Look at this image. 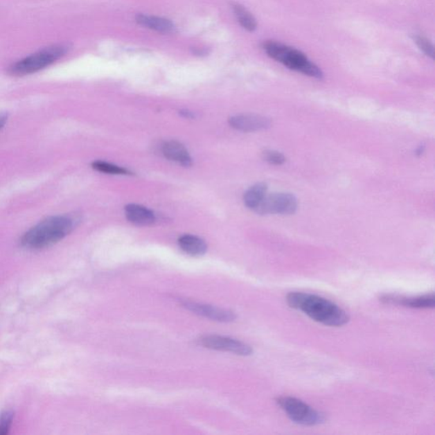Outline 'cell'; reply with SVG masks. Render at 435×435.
I'll return each instance as SVG.
<instances>
[{
  "label": "cell",
  "mask_w": 435,
  "mask_h": 435,
  "mask_svg": "<svg viewBox=\"0 0 435 435\" xmlns=\"http://www.w3.org/2000/svg\"><path fill=\"white\" fill-rule=\"evenodd\" d=\"M414 40L420 50H421L423 53L429 56L431 58L434 57V52L433 44L431 43L427 37L423 36H416L414 37Z\"/></svg>",
  "instance_id": "cell-18"
},
{
  "label": "cell",
  "mask_w": 435,
  "mask_h": 435,
  "mask_svg": "<svg viewBox=\"0 0 435 435\" xmlns=\"http://www.w3.org/2000/svg\"><path fill=\"white\" fill-rule=\"evenodd\" d=\"M425 151V146H420L419 149L417 151L418 155H421L422 153Z\"/></svg>",
  "instance_id": "cell-23"
},
{
  "label": "cell",
  "mask_w": 435,
  "mask_h": 435,
  "mask_svg": "<svg viewBox=\"0 0 435 435\" xmlns=\"http://www.w3.org/2000/svg\"><path fill=\"white\" fill-rule=\"evenodd\" d=\"M125 215L131 223L137 226H151L156 221L154 213L143 206L129 204L125 207Z\"/></svg>",
  "instance_id": "cell-12"
},
{
  "label": "cell",
  "mask_w": 435,
  "mask_h": 435,
  "mask_svg": "<svg viewBox=\"0 0 435 435\" xmlns=\"http://www.w3.org/2000/svg\"><path fill=\"white\" fill-rule=\"evenodd\" d=\"M66 51L67 47L63 44L44 48L13 64L10 66L8 73L17 77L35 73L58 61Z\"/></svg>",
  "instance_id": "cell-4"
},
{
  "label": "cell",
  "mask_w": 435,
  "mask_h": 435,
  "mask_svg": "<svg viewBox=\"0 0 435 435\" xmlns=\"http://www.w3.org/2000/svg\"><path fill=\"white\" fill-rule=\"evenodd\" d=\"M298 208V201L290 193H276L266 195L263 201L254 210L258 215H290Z\"/></svg>",
  "instance_id": "cell-6"
},
{
  "label": "cell",
  "mask_w": 435,
  "mask_h": 435,
  "mask_svg": "<svg viewBox=\"0 0 435 435\" xmlns=\"http://www.w3.org/2000/svg\"><path fill=\"white\" fill-rule=\"evenodd\" d=\"M6 117H0V130L6 125Z\"/></svg>",
  "instance_id": "cell-22"
},
{
  "label": "cell",
  "mask_w": 435,
  "mask_h": 435,
  "mask_svg": "<svg viewBox=\"0 0 435 435\" xmlns=\"http://www.w3.org/2000/svg\"><path fill=\"white\" fill-rule=\"evenodd\" d=\"M199 344L210 350L231 352L238 355H250L253 353L252 348L241 341L231 337L209 335L201 337Z\"/></svg>",
  "instance_id": "cell-7"
},
{
  "label": "cell",
  "mask_w": 435,
  "mask_h": 435,
  "mask_svg": "<svg viewBox=\"0 0 435 435\" xmlns=\"http://www.w3.org/2000/svg\"><path fill=\"white\" fill-rule=\"evenodd\" d=\"M263 159L266 162L273 165H281L286 162V157L281 152L268 150L263 153Z\"/></svg>",
  "instance_id": "cell-19"
},
{
  "label": "cell",
  "mask_w": 435,
  "mask_h": 435,
  "mask_svg": "<svg viewBox=\"0 0 435 435\" xmlns=\"http://www.w3.org/2000/svg\"><path fill=\"white\" fill-rule=\"evenodd\" d=\"M181 114L183 116V117H185L187 118H194V114H193V112H190L189 111H186V110L181 111Z\"/></svg>",
  "instance_id": "cell-21"
},
{
  "label": "cell",
  "mask_w": 435,
  "mask_h": 435,
  "mask_svg": "<svg viewBox=\"0 0 435 435\" xmlns=\"http://www.w3.org/2000/svg\"><path fill=\"white\" fill-rule=\"evenodd\" d=\"M276 403L292 422L303 426H317L326 422L322 412L316 410L294 397L283 396L276 400Z\"/></svg>",
  "instance_id": "cell-5"
},
{
  "label": "cell",
  "mask_w": 435,
  "mask_h": 435,
  "mask_svg": "<svg viewBox=\"0 0 435 435\" xmlns=\"http://www.w3.org/2000/svg\"><path fill=\"white\" fill-rule=\"evenodd\" d=\"M136 21L145 28L159 33H170L175 30L174 24L170 20L162 17L138 15Z\"/></svg>",
  "instance_id": "cell-14"
},
{
  "label": "cell",
  "mask_w": 435,
  "mask_h": 435,
  "mask_svg": "<svg viewBox=\"0 0 435 435\" xmlns=\"http://www.w3.org/2000/svg\"><path fill=\"white\" fill-rule=\"evenodd\" d=\"M163 154L166 159L182 165L184 167H190L193 165V159L187 149L178 141H168L163 145Z\"/></svg>",
  "instance_id": "cell-11"
},
{
  "label": "cell",
  "mask_w": 435,
  "mask_h": 435,
  "mask_svg": "<svg viewBox=\"0 0 435 435\" xmlns=\"http://www.w3.org/2000/svg\"><path fill=\"white\" fill-rule=\"evenodd\" d=\"M179 246L190 256H202L207 252L208 246L200 238L193 235H184L179 239Z\"/></svg>",
  "instance_id": "cell-13"
},
{
  "label": "cell",
  "mask_w": 435,
  "mask_h": 435,
  "mask_svg": "<svg viewBox=\"0 0 435 435\" xmlns=\"http://www.w3.org/2000/svg\"><path fill=\"white\" fill-rule=\"evenodd\" d=\"M13 418L14 414L12 411H6L1 414V417H0V435L8 434Z\"/></svg>",
  "instance_id": "cell-20"
},
{
  "label": "cell",
  "mask_w": 435,
  "mask_h": 435,
  "mask_svg": "<svg viewBox=\"0 0 435 435\" xmlns=\"http://www.w3.org/2000/svg\"><path fill=\"white\" fill-rule=\"evenodd\" d=\"M78 222V218L69 215L47 218L26 232L21 239V245L30 250L53 246L69 236Z\"/></svg>",
  "instance_id": "cell-2"
},
{
  "label": "cell",
  "mask_w": 435,
  "mask_h": 435,
  "mask_svg": "<svg viewBox=\"0 0 435 435\" xmlns=\"http://www.w3.org/2000/svg\"><path fill=\"white\" fill-rule=\"evenodd\" d=\"M92 168L99 172H106L109 175H131V172L117 165L103 162V161H96L92 163Z\"/></svg>",
  "instance_id": "cell-17"
},
{
  "label": "cell",
  "mask_w": 435,
  "mask_h": 435,
  "mask_svg": "<svg viewBox=\"0 0 435 435\" xmlns=\"http://www.w3.org/2000/svg\"><path fill=\"white\" fill-rule=\"evenodd\" d=\"M380 301L389 305H400L412 309H433L435 305L434 294L405 297V296L385 294L380 297Z\"/></svg>",
  "instance_id": "cell-9"
},
{
  "label": "cell",
  "mask_w": 435,
  "mask_h": 435,
  "mask_svg": "<svg viewBox=\"0 0 435 435\" xmlns=\"http://www.w3.org/2000/svg\"><path fill=\"white\" fill-rule=\"evenodd\" d=\"M229 123L233 129L242 132H255L268 129L272 122L267 118L255 114H240L229 120Z\"/></svg>",
  "instance_id": "cell-10"
},
{
  "label": "cell",
  "mask_w": 435,
  "mask_h": 435,
  "mask_svg": "<svg viewBox=\"0 0 435 435\" xmlns=\"http://www.w3.org/2000/svg\"><path fill=\"white\" fill-rule=\"evenodd\" d=\"M287 301L292 308L302 311L313 321L329 326H342L350 321V317L336 303L305 292H291Z\"/></svg>",
  "instance_id": "cell-1"
},
{
  "label": "cell",
  "mask_w": 435,
  "mask_h": 435,
  "mask_svg": "<svg viewBox=\"0 0 435 435\" xmlns=\"http://www.w3.org/2000/svg\"><path fill=\"white\" fill-rule=\"evenodd\" d=\"M182 305L186 310L202 317L220 322H231L235 321L236 314L231 310L219 308V307L204 305L191 301H184Z\"/></svg>",
  "instance_id": "cell-8"
},
{
  "label": "cell",
  "mask_w": 435,
  "mask_h": 435,
  "mask_svg": "<svg viewBox=\"0 0 435 435\" xmlns=\"http://www.w3.org/2000/svg\"><path fill=\"white\" fill-rule=\"evenodd\" d=\"M235 16L238 18L239 24H241L243 28L247 30L249 32H254L257 28V21L253 17V15L247 11L245 7L234 3L232 6Z\"/></svg>",
  "instance_id": "cell-16"
},
{
  "label": "cell",
  "mask_w": 435,
  "mask_h": 435,
  "mask_svg": "<svg viewBox=\"0 0 435 435\" xmlns=\"http://www.w3.org/2000/svg\"><path fill=\"white\" fill-rule=\"evenodd\" d=\"M265 53L277 62L296 72L307 76L318 78L323 77L320 67L302 53L301 51L275 41H267L263 44Z\"/></svg>",
  "instance_id": "cell-3"
},
{
  "label": "cell",
  "mask_w": 435,
  "mask_h": 435,
  "mask_svg": "<svg viewBox=\"0 0 435 435\" xmlns=\"http://www.w3.org/2000/svg\"><path fill=\"white\" fill-rule=\"evenodd\" d=\"M267 193V186L265 183H258L250 187L245 195V204L247 208L254 210L263 201Z\"/></svg>",
  "instance_id": "cell-15"
}]
</instances>
